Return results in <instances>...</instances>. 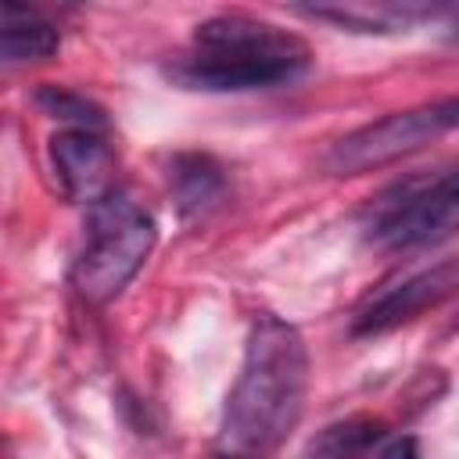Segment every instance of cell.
<instances>
[{"instance_id": "4", "label": "cell", "mask_w": 459, "mask_h": 459, "mask_svg": "<svg viewBox=\"0 0 459 459\" xmlns=\"http://www.w3.org/2000/svg\"><path fill=\"white\" fill-rule=\"evenodd\" d=\"M459 226L455 172L405 176L380 190L362 212L366 244L380 251H416L448 240Z\"/></svg>"}, {"instance_id": "6", "label": "cell", "mask_w": 459, "mask_h": 459, "mask_svg": "<svg viewBox=\"0 0 459 459\" xmlns=\"http://www.w3.org/2000/svg\"><path fill=\"white\" fill-rule=\"evenodd\" d=\"M459 283V269L455 258H445L430 269H420L391 287H384L380 294H373L351 319V333L359 337H373V333H387L402 323L420 319L427 308H437L441 301H448L455 294Z\"/></svg>"}, {"instance_id": "11", "label": "cell", "mask_w": 459, "mask_h": 459, "mask_svg": "<svg viewBox=\"0 0 459 459\" xmlns=\"http://www.w3.org/2000/svg\"><path fill=\"white\" fill-rule=\"evenodd\" d=\"M380 441H384V420L348 416V420L323 427L312 437L305 459H369Z\"/></svg>"}, {"instance_id": "5", "label": "cell", "mask_w": 459, "mask_h": 459, "mask_svg": "<svg viewBox=\"0 0 459 459\" xmlns=\"http://www.w3.org/2000/svg\"><path fill=\"white\" fill-rule=\"evenodd\" d=\"M455 122H459V100L455 97H445L437 104H423V108L384 115V118L366 122L355 133L341 136L330 147V154H326V169L333 176L377 172L384 165H394V161H402V158L430 147L434 140H441L445 133H452Z\"/></svg>"}, {"instance_id": "2", "label": "cell", "mask_w": 459, "mask_h": 459, "mask_svg": "<svg viewBox=\"0 0 459 459\" xmlns=\"http://www.w3.org/2000/svg\"><path fill=\"white\" fill-rule=\"evenodd\" d=\"M308 65L312 50L301 36L251 14H215L194 29V50L165 65V75L183 90L240 93L294 82Z\"/></svg>"}, {"instance_id": "1", "label": "cell", "mask_w": 459, "mask_h": 459, "mask_svg": "<svg viewBox=\"0 0 459 459\" xmlns=\"http://www.w3.org/2000/svg\"><path fill=\"white\" fill-rule=\"evenodd\" d=\"M308 394V348L298 326L262 312L215 434V459H273L294 434Z\"/></svg>"}, {"instance_id": "8", "label": "cell", "mask_w": 459, "mask_h": 459, "mask_svg": "<svg viewBox=\"0 0 459 459\" xmlns=\"http://www.w3.org/2000/svg\"><path fill=\"white\" fill-rule=\"evenodd\" d=\"M169 190L183 222L208 219L226 201V176L212 154H176L169 165Z\"/></svg>"}, {"instance_id": "13", "label": "cell", "mask_w": 459, "mask_h": 459, "mask_svg": "<svg viewBox=\"0 0 459 459\" xmlns=\"http://www.w3.org/2000/svg\"><path fill=\"white\" fill-rule=\"evenodd\" d=\"M377 459H423V455H420V441L412 434H402L391 437L384 448H377Z\"/></svg>"}, {"instance_id": "9", "label": "cell", "mask_w": 459, "mask_h": 459, "mask_svg": "<svg viewBox=\"0 0 459 459\" xmlns=\"http://www.w3.org/2000/svg\"><path fill=\"white\" fill-rule=\"evenodd\" d=\"M61 47L57 25L47 22L29 4H0V65H36L50 61Z\"/></svg>"}, {"instance_id": "10", "label": "cell", "mask_w": 459, "mask_h": 459, "mask_svg": "<svg viewBox=\"0 0 459 459\" xmlns=\"http://www.w3.org/2000/svg\"><path fill=\"white\" fill-rule=\"evenodd\" d=\"M308 18L319 22H333L355 32H394L412 25L416 18H430L434 7L427 4H312V7H298Z\"/></svg>"}, {"instance_id": "12", "label": "cell", "mask_w": 459, "mask_h": 459, "mask_svg": "<svg viewBox=\"0 0 459 459\" xmlns=\"http://www.w3.org/2000/svg\"><path fill=\"white\" fill-rule=\"evenodd\" d=\"M36 104L50 115V118H61V122H72V129H90V133H100L108 126V115L100 104H93L90 97L75 93V90H65V86H43L36 93Z\"/></svg>"}, {"instance_id": "3", "label": "cell", "mask_w": 459, "mask_h": 459, "mask_svg": "<svg viewBox=\"0 0 459 459\" xmlns=\"http://www.w3.org/2000/svg\"><path fill=\"white\" fill-rule=\"evenodd\" d=\"M158 244V226L143 204H136L126 190H111L90 204L86 247L72 265V287L90 305L115 301L129 280L143 269L147 255Z\"/></svg>"}, {"instance_id": "7", "label": "cell", "mask_w": 459, "mask_h": 459, "mask_svg": "<svg viewBox=\"0 0 459 459\" xmlns=\"http://www.w3.org/2000/svg\"><path fill=\"white\" fill-rule=\"evenodd\" d=\"M50 161L65 194L79 204H93L115 190V151L100 133H90V129L54 133Z\"/></svg>"}]
</instances>
